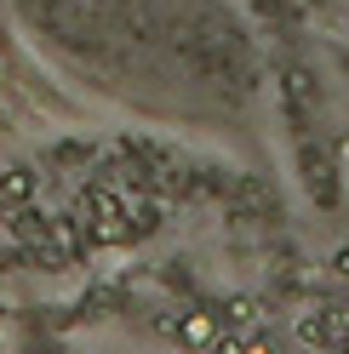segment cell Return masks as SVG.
<instances>
[{
    "instance_id": "obj_2",
    "label": "cell",
    "mask_w": 349,
    "mask_h": 354,
    "mask_svg": "<svg viewBox=\"0 0 349 354\" xmlns=\"http://www.w3.org/2000/svg\"><path fill=\"white\" fill-rule=\"evenodd\" d=\"M35 354H52V348H35Z\"/></svg>"
},
{
    "instance_id": "obj_1",
    "label": "cell",
    "mask_w": 349,
    "mask_h": 354,
    "mask_svg": "<svg viewBox=\"0 0 349 354\" xmlns=\"http://www.w3.org/2000/svg\"><path fill=\"white\" fill-rule=\"evenodd\" d=\"M184 337H189L195 348H206V343L217 337V331H212V320H206V315H195V320H184Z\"/></svg>"
}]
</instances>
